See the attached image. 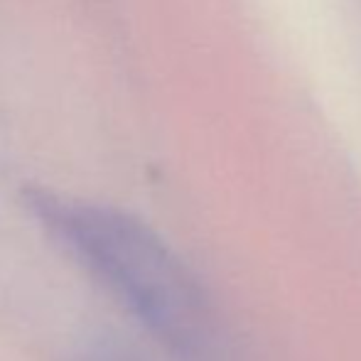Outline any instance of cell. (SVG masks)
Wrapping results in <instances>:
<instances>
[{"mask_svg":"<svg viewBox=\"0 0 361 361\" xmlns=\"http://www.w3.org/2000/svg\"><path fill=\"white\" fill-rule=\"evenodd\" d=\"M42 231L175 361H224L226 332L209 290L143 219L118 207L27 187Z\"/></svg>","mask_w":361,"mask_h":361,"instance_id":"1","label":"cell"},{"mask_svg":"<svg viewBox=\"0 0 361 361\" xmlns=\"http://www.w3.org/2000/svg\"><path fill=\"white\" fill-rule=\"evenodd\" d=\"M64 361H152L143 347L114 329H89L76 337Z\"/></svg>","mask_w":361,"mask_h":361,"instance_id":"2","label":"cell"}]
</instances>
